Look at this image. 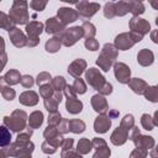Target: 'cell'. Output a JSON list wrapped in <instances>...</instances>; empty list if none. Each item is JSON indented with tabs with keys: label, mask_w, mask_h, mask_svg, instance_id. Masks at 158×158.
<instances>
[{
	"label": "cell",
	"mask_w": 158,
	"mask_h": 158,
	"mask_svg": "<svg viewBox=\"0 0 158 158\" xmlns=\"http://www.w3.org/2000/svg\"><path fill=\"white\" fill-rule=\"evenodd\" d=\"M127 84L131 86V89H132L136 94H143L144 90L147 89V84H146L142 79H138V78H135V79H132V80H128Z\"/></svg>",
	"instance_id": "44dd1931"
},
{
	"label": "cell",
	"mask_w": 158,
	"mask_h": 158,
	"mask_svg": "<svg viewBox=\"0 0 158 158\" xmlns=\"http://www.w3.org/2000/svg\"><path fill=\"white\" fill-rule=\"evenodd\" d=\"M147 156V149L143 148H137L131 153V158H146Z\"/></svg>",
	"instance_id": "bcb514c9"
},
{
	"label": "cell",
	"mask_w": 158,
	"mask_h": 158,
	"mask_svg": "<svg viewBox=\"0 0 158 158\" xmlns=\"http://www.w3.org/2000/svg\"><path fill=\"white\" fill-rule=\"evenodd\" d=\"M85 47H86L88 49H90V51H96V49L99 48V43H98V41L94 40V38H88V40L85 41Z\"/></svg>",
	"instance_id": "ee69618b"
},
{
	"label": "cell",
	"mask_w": 158,
	"mask_h": 158,
	"mask_svg": "<svg viewBox=\"0 0 158 158\" xmlns=\"http://www.w3.org/2000/svg\"><path fill=\"white\" fill-rule=\"evenodd\" d=\"M81 36H83V28L79 26L72 27L68 30H63L60 32V42L64 46L69 47V46H73Z\"/></svg>",
	"instance_id": "277c9868"
},
{
	"label": "cell",
	"mask_w": 158,
	"mask_h": 158,
	"mask_svg": "<svg viewBox=\"0 0 158 158\" xmlns=\"http://www.w3.org/2000/svg\"><path fill=\"white\" fill-rule=\"evenodd\" d=\"M144 96L147 98V100H151L153 102L157 101V98H158V91H157V88L156 86H151V88H147L144 90Z\"/></svg>",
	"instance_id": "d590c367"
},
{
	"label": "cell",
	"mask_w": 158,
	"mask_h": 158,
	"mask_svg": "<svg viewBox=\"0 0 158 158\" xmlns=\"http://www.w3.org/2000/svg\"><path fill=\"white\" fill-rule=\"evenodd\" d=\"M46 5H47V1H31L30 2V6L37 11H42L46 7Z\"/></svg>",
	"instance_id": "f6af8a7d"
},
{
	"label": "cell",
	"mask_w": 158,
	"mask_h": 158,
	"mask_svg": "<svg viewBox=\"0 0 158 158\" xmlns=\"http://www.w3.org/2000/svg\"><path fill=\"white\" fill-rule=\"evenodd\" d=\"M91 142L88 139V138H81L79 142H78V146H77V151L78 153L80 154H85V153H89V151L91 149Z\"/></svg>",
	"instance_id": "4316f807"
},
{
	"label": "cell",
	"mask_w": 158,
	"mask_h": 158,
	"mask_svg": "<svg viewBox=\"0 0 158 158\" xmlns=\"http://www.w3.org/2000/svg\"><path fill=\"white\" fill-rule=\"evenodd\" d=\"M60 44H62L60 38H59V37H53V38H51L49 41H47V43H46V49H47L48 52H51V53H54V52H57V51L59 49Z\"/></svg>",
	"instance_id": "83f0119b"
},
{
	"label": "cell",
	"mask_w": 158,
	"mask_h": 158,
	"mask_svg": "<svg viewBox=\"0 0 158 158\" xmlns=\"http://www.w3.org/2000/svg\"><path fill=\"white\" fill-rule=\"evenodd\" d=\"M6 156H5V153L4 152H0V158H5Z\"/></svg>",
	"instance_id": "6f0895ef"
},
{
	"label": "cell",
	"mask_w": 158,
	"mask_h": 158,
	"mask_svg": "<svg viewBox=\"0 0 158 158\" xmlns=\"http://www.w3.org/2000/svg\"><path fill=\"white\" fill-rule=\"evenodd\" d=\"M20 102L27 106H33L38 102V96L35 91H25L20 95Z\"/></svg>",
	"instance_id": "d6986e66"
},
{
	"label": "cell",
	"mask_w": 158,
	"mask_h": 158,
	"mask_svg": "<svg viewBox=\"0 0 158 158\" xmlns=\"http://www.w3.org/2000/svg\"><path fill=\"white\" fill-rule=\"evenodd\" d=\"M110 115L114 117V116H117V115H118V112H117V111H111V112H110Z\"/></svg>",
	"instance_id": "9f6ffc18"
},
{
	"label": "cell",
	"mask_w": 158,
	"mask_h": 158,
	"mask_svg": "<svg viewBox=\"0 0 158 158\" xmlns=\"http://www.w3.org/2000/svg\"><path fill=\"white\" fill-rule=\"evenodd\" d=\"M99 91H100V94H102V95H107V94H110V93L112 91V86H111L110 83H105V84L102 85V88H101Z\"/></svg>",
	"instance_id": "816d5d0a"
},
{
	"label": "cell",
	"mask_w": 158,
	"mask_h": 158,
	"mask_svg": "<svg viewBox=\"0 0 158 158\" xmlns=\"http://www.w3.org/2000/svg\"><path fill=\"white\" fill-rule=\"evenodd\" d=\"M5 64H6V54L2 51V52H0V72L2 70V68H4Z\"/></svg>",
	"instance_id": "db71d44e"
},
{
	"label": "cell",
	"mask_w": 158,
	"mask_h": 158,
	"mask_svg": "<svg viewBox=\"0 0 158 158\" xmlns=\"http://www.w3.org/2000/svg\"><path fill=\"white\" fill-rule=\"evenodd\" d=\"M20 81H21V84H22L25 88H31V86L33 85V79H32L31 75H23Z\"/></svg>",
	"instance_id": "7dc6e473"
},
{
	"label": "cell",
	"mask_w": 158,
	"mask_h": 158,
	"mask_svg": "<svg viewBox=\"0 0 158 158\" xmlns=\"http://www.w3.org/2000/svg\"><path fill=\"white\" fill-rule=\"evenodd\" d=\"M127 5H128V11L132 12L135 16H137V15H139V14H142L144 11V6H143L142 2L130 1V2H127Z\"/></svg>",
	"instance_id": "f1b7e54d"
},
{
	"label": "cell",
	"mask_w": 158,
	"mask_h": 158,
	"mask_svg": "<svg viewBox=\"0 0 158 158\" xmlns=\"http://www.w3.org/2000/svg\"><path fill=\"white\" fill-rule=\"evenodd\" d=\"M137 60L141 65H149L153 63V53L148 49H142L137 56Z\"/></svg>",
	"instance_id": "ffe728a7"
},
{
	"label": "cell",
	"mask_w": 158,
	"mask_h": 158,
	"mask_svg": "<svg viewBox=\"0 0 158 158\" xmlns=\"http://www.w3.org/2000/svg\"><path fill=\"white\" fill-rule=\"evenodd\" d=\"M56 149H57V148H56V147H53L52 144H49L47 141L42 144V151H43L44 153H51V154H52V153H54V152H56Z\"/></svg>",
	"instance_id": "681fc988"
},
{
	"label": "cell",
	"mask_w": 158,
	"mask_h": 158,
	"mask_svg": "<svg viewBox=\"0 0 158 158\" xmlns=\"http://www.w3.org/2000/svg\"><path fill=\"white\" fill-rule=\"evenodd\" d=\"M1 94H2V96H4L6 100H12V99L15 98V90L11 89V88H7V86H5V88L1 90Z\"/></svg>",
	"instance_id": "7bdbcfd3"
},
{
	"label": "cell",
	"mask_w": 158,
	"mask_h": 158,
	"mask_svg": "<svg viewBox=\"0 0 158 158\" xmlns=\"http://www.w3.org/2000/svg\"><path fill=\"white\" fill-rule=\"evenodd\" d=\"M57 16H58V20H59L62 23L67 25V23H69V22L75 21L79 15H78L77 10H74V9H70V7H60V9L58 10Z\"/></svg>",
	"instance_id": "52a82bcc"
},
{
	"label": "cell",
	"mask_w": 158,
	"mask_h": 158,
	"mask_svg": "<svg viewBox=\"0 0 158 158\" xmlns=\"http://www.w3.org/2000/svg\"><path fill=\"white\" fill-rule=\"evenodd\" d=\"M121 126L123 128H126L127 131L131 130V127H133V116L132 115H126L123 117V120L121 121Z\"/></svg>",
	"instance_id": "ab89813d"
},
{
	"label": "cell",
	"mask_w": 158,
	"mask_h": 158,
	"mask_svg": "<svg viewBox=\"0 0 158 158\" xmlns=\"http://www.w3.org/2000/svg\"><path fill=\"white\" fill-rule=\"evenodd\" d=\"M116 56H117L116 48H115L112 44H105V46H104V49H102V53H101V56L98 58L96 63H98V65H99L102 70L107 72L109 68H110V65H111L112 62L115 60Z\"/></svg>",
	"instance_id": "7a4b0ae2"
},
{
	"label": "cell",
	"mask_w": 158,
	"mask_h": 158,
	"mask_svg": "<svg viewBox=\"0 0 158 158\" xmlns=\"http://www.w3.org/2000/svg\"><path fill=\"white\" fill-rule=\"evenodd\" d=\"M91 105L94 107L95 111L98 112H101V114H105L106 110H107V104H106V100L102 95H94L91 98Z\"/></svg>",
	"instance_id": "e0dca14e"
},
{
	"label": "cell",
	"mask_w": 158,
	"mask_h": 158,
	"mask_svg": "<svg viewBox=\"0 0 158 158\" xmlns=\"http://www.w3.org/2000/svg\"><path fill=\"white\" fill-rule=\"evenodd\" d=\"M4 48H5V42H4L2 37H0V52H2Z\"/></svg>",
	"instance_id": "11a10c76"
},
{
	"label": "cell",
	"mask_w": 158,
	"mask_h": 158,
	"mask_svg": "<svg viewBox=\"0 0 158 158\" xmlns=\"http://www.w3.org/2000/svg\"><path fill=\"white\" fill-rule=\"evenodd\" d=\"M72 146H73V139H72V138H67V139H64V141L62 142L63 151H68V149H70Z\"/></svg>",
	"instance_id": "f5cc1de1"
},
{
	"label": "cell",
	"mask_w": 158,
	"mask_h": 158,
	"mask_svg": "<svg viewBox=\"0 0 158 158\" xmlns=\"http://www.w3.org/2000/svg\"><path fill=\"white\" fill-rule=\"evenodd\" d=\"M126 12H128V5H127V2H123V1L115 2V14L116 15L122 16Z\"/></svg>",
	"instance_id": "e575fe53"
},
{
	"label": "cell",
	"mask_w": 158,
	"mask_h": 158,
	"mask_svg": "<svg viewBox=\"0 0 158 158\" xmlns=\"http://www.w3.org/2000/svg\"><path fill=\"white\" fill-rule=\"evenodd\" d=\"M91 146L98 149L93 158H109V157H110V153H111V152H110V149L107 148V146H106V143H105L104 139H101V138H95V139L91 142Z\"/></svg>",
	"instance_id": "ba28073f"
},
{
	"label": "cell",
	"mask_w": 158,
	"mask_h": 158,
	"mask_svg": "<svg viewBox=\"0 0 158 158\" xmlns=\"http://www.w3.org/2000/svg\"><path fill=\"white\" fill-rule=\"evenodd\" d=\"M133 142L136 143L137 148H143V149H147V148H151L153 144H154V141L152 139V137H147V136H137Z\"/></svg>",
	"instance_id": "7402d4cb"
},
{
	"label": "cell",
	"mask_w": 158,
	"mask_h": 158,
	"mask_svg": "<svg viewBox=\"0 0 158 158\" xmlns=\"http://www.w3.org/2000/svg\"><path fill=\"white\" fill-rule=\"evenodd\" d=\"M72 89H73V91L75 94H84L86 91V85H85V83L80 78H78V79H75Z\"/></svg>",
	"instance_id": "1f68e13d"
},
{
	"label": "cell",
	"mask_w": 158,
	"mask_h": 158,
	"mask_svg": "<svg viewBox=\"0 0 158 158\" xmlns=\"http://www.w3.org/2000/svg\"><path fill=\"white\" fill-rule=\"evenodd\" d=\"M104 15L109 19H112L114 16H116L115 14V2H107L104 7Z\"/></svg>",
	"instance_id": "74e56055"
},
{
	"label": "cell",
	"mask_w": 158,
	"mask_h": 158,
	"mask_svg": "<svg viewBox=\"0 0 158 158\" xmlns=\"http://www.w3.org/2000/svg\"><path fill=\"white\" fill-rule=\"evenodd\" d=\"M12 22H11V20H10V17L6 15V14H4V12H0V27L1 28H5V30H11L12 28Z\"/></svg>",
	"instance_id": "d6a6232c"
},
{
	"label": "cell",
	"mask_w": 158,
	"mask_h": 158,
	"mask_svg": "<svg viewBox=\"0 0 158 158\" xmlns=\"http://www.w3.org/2000/svg\"><path fill=\"white\" fill-rule=\"evenodd\" d=\"M4 80H5L6 84H11V85L12 84H17L21 80V75H20V73L17 70L11 69V70H9L6 73V75L4 77Z\"/></svg>",
	"instance_id": "d4e9b609"
},
{
	"label": "cell",
	"mask_w": 158,
	"mask_h": 158,
	"mask_svg": "<svg viewBox=\"0 0 158 158\" xmlns=\"http://www.w3.org/2000/svg\"><path fill=\"white\" fill-rule=\"evenodd\" d=\"M11 143V133L5 126H0V147H7Z\"/></svg>",
	"instance_id": "cb8c5ba5"
},
{
	"label": "cell",
	"mask_w": 158,
	"mask_h": 158,
	"mask_svg": "<svg viewBox=\"0 0 158 158\" xmlns=\"http://www.w3.org/2000/svg\"><path fill=\"white\" fill-rule=\"evenodd\" d=\"M9 36H10L11 42H12L16 47H23V46H26V43H27V40H26L25 35H23L19 28H16V27H12V28L10 30Z\"/></svg>",
	"instance_id": "8fae6325"
},
{
	"label": "cell",
	"mask_w": 158,
	"mask_h": 158,
	"mask_svg": "<svg viewBox=\"0 0 158 158\" xmlns=\"http://www.w3.org/2000/svg\"><path fill=\"white\" fill-rule=\"evenodd\" d=\"M115 44H116V47L118 49H123L125 51V49H128L130 47H132L133 42H132V40H131L128 33H121L115 38Z\"/></svg>",
	"instance_id": "9a60e30c"
},
{
	"label": "cell",
	"mask_w": 158,
	"mask_h": 158,
	"mask_svg": "<svg viewBox=\"0 0 158 158\" xmlns=\"http://www.w3.org/2000/svg\"><path fill=\"white\" fill-rule=\"evenodd\" d=\"M26 112L25 111H20V110H16L12 112V115L9 117V116H5L4 117V122L6 126H9L12 131H22L25 128V122H26Z\"/></svg>",
	"instance_id": "3957f363"
},
{
	"label": "cell",
	"mask_w": 158,
	"mask_h": 158,
	"mask_svg": "<svg viewBox=\"0 0 158 158\" xmlns=\"http://www.w3.org/2000/svg\"><path fill=\"white\" fill-rule=\"evenodd\" d=\"M85 79H86V81H88L91 86H94L96 90H100V89L102 88V85L106 83V81H105V78H104V77L99 73V70L95 69V68L88 69V72H86V74H85Z\"/></svg>",
	"instance_id": "5b68a950"
},
{
	"label": "cell",
	"mask_w": 158,
	"mask_h": 158,
	"mask_svg": "<svg viewBox=\"0 0 158 158\" xmlns=\"http://www.w3.org/2000/svg\"><path fill=\"white\" fill-rule=\"evenodd\" d=\"M65 81H64V78L63 77H57L52 80V89L54 91H60L63 88H65Z\"/></svg>",
	"instance_id": "836d02e7"
},
{
	"label": "cell",
	"mask_w": 158,
	"mask_h": 158,
	"mask_svg": "<svg viewBox=\"0 0 158 158\" xmlns=\"http://www.w3.org/2000/svg\"><path fill=\"white\" fill-rule=\"evenodd\" d=\"M69 131V120H62V122L58 123V132H68Z\"/></svg>",
	"instance_id": "c3c4849f"
},
{
	"label": "cell",
	"mask_w": 158,
	"mask_h": 158,
	"mask_svg": "<svg viewBox=\"0 0 158 158\" xmlns=\"http://www.w3.org/2000/svg\"><path fill=\"white\" fill-rule=\"evenodd\" d=\"M60 122V115L58 112H49V117H48V125L49 126H56Z\"/></svg>",
	"instance_id": "60d3db41"
},
{
	"label": "cell",
	"mask_w": 158,
	"mask_h": 158,
	"mask_svg": "<svg viewBox=\"0 0 158 158\" xmlns=\"http://www.w3.org/2000/svg\"><path fill=\"white\" fill-rule=\"evenodd\" d=\"M77 7H78V15L79 16H83V17H90L93 16L99 9H100V5L96 4V2H89V1H80L77 4Z\"/></svg>",
	"instance_id": "8992f818"
},
{
	"label": "cell",
	"mask_w": 158,
	"mask_h": 158,
	"mask_svg": "<svg viewBox=\"0 0 158 158\" xmlns=\"http://www.w3.org/2000/svg\"><path fill=\"white\" fill-rule=\"evenodd\" d=\"M85 67H86V63H85L83 59H77V60H74V62L69 65L68 73H69L70 75L75 77V78H79V75L83 73V70L85 69Z\"/></svg>",
	"instance_id": "ac0fdd59"
},
{
	"label": "cell",
	"mask_w": 158,
	"mask_h": 158,
	"mask_svg": "<svg viewBox=\"0 0 158 158\" xmlns=\"http://www.w3.org/2000/svg\"><path fill=\"white\" fill-rule=\"evenodd\" d=\"M130 26H131V30L133 32H137V33H139L142 36L149 31V23L146 20L139 19L137 16L132 17V20L130 21Z\"/></svg>",
	"instance_id": "9c48e42d"
},
{
	"label": "cell",
	"mask_w": 158,
	"mask_h": 158,
	"mask_svg": "<svg viewBox=\"0 0 158 158\" xmlns=\"http://www.w3.org/2000/svg\"><path fill=\"white\" fill-rule=\"evenodd\" d=\"M111 126V121H110V117H107L106 115H101L99 116L95 122H94V130L99 133H104L109 130V127Z\"/></svg>",
	"instance_id": "4fadbf2b"
},
{
	"label": "cell",
	"mask_w": 158,
	"mask_h": 158,
	"mask_svg": "<svg viewBox=\"0 0 158 158\" xmlns=\"http://www.w3.org/2000/svg\"><path fill=\"white\" fill-rule=\"evenodd\" d=\"M42 30H43V23H41L38 21H32V22L27 23V26H26V32L30 38H38Z\"/></svg>",
	"instance_id": "2e32d148"
},
{
	"label": "cell",
	"mask_w": 158,
	"mask_h": 158,
	"mask_svg": "<svg viewBox=\"0 0 158 158\" xmlns=\"http://www.w3.org/2000/svg\"><path fill=\"white\" fill-rule=\"evenodd\" d=\"M10 20L12 23H26L28 20V14H27V2L26 1H14V5L10 10L9 15Z\"/></svg>",
	"instance_id": "6da1fadb"
},
{
	"label": "cell",
	"mask_w": 158,
	"mask_h": 158,
	"mask_svg": "<svg viewBox=\"0 0 158 158\" xmlns=\"http://www.w3.org/2000/svg\"><path fill=\"white\" fill-rule=\"evenodd\" d=\"M49 81H51V75L48 73H41V74H38V77H37V84L38 85H44V83L48 84Z\"/></svg>",
	"instance_id": "b9f144b4"
},
{
	"label": "cell",
	"mask_w": 158,
	"mask_h": 158,
	"mask_svg": "<svg viewBox=\"0 0 158 158\" xmlns=\"http://www.w3.org/2000/svg\"><path fill=\"white\" fill-rule=\"evenodd\" d=\"M30 127L31 128H37L42 125L43 122V114L41 111H35L33 114H31L30 116Z\"/></svg>",
	"instance_id": "484cf974"
},
{
	"label": "cell",
	"mask_w": 158,
	"mask_h": 158,
	"mask_svg": "<svg viewBox=\"0 0 158 158\" xmlns=\"http://www.w3.org/2000/svg\"><path fill=\"white\" fill-rule=\"evenodd\" d=\"M62 158H81V156H78L77 153L72 152V149H68L62 152Z\"/></svg>",
	"instance_id": "f907efd6"
},
{
	"label": "cell",
	"mask_w": 158,
	"mask_h": 158,
	"mask_svg": "<svg viewBox=\"0 0 158 158\" xmlns=\"http://www.w3.org/2000/svg\"><path fill=\"white\" fill-rule=\"evenodd\" d=\"M81 28H83V36H85L86 38H93V36L96 32L94 25L90 23V22H84L83 26H81Z\"/></svg>",
	"instance_id": "4dcf8cb0"
},
{
	"label": "cell",
	"mask_w": 158,
	"mask_h": 158,
	"mask_svg": "<svg viewBox=\"0 0 158 158\" xmlns=\"http://www.w3.org/2000/svg\"><path fill=\"white\" fill-rule=\"evenodd\" d=\"M65 107H67V110H68L70 114H78V112L81 111L83 104H81L79 100H77V98H73V99H68Z\"/></svg>",
	"instance_id": "603a6c76"
},
{
	"label": "cell",
	"mask_w": 158,
	"mask_h": 158,
	"mask_svg": "<svg viewBox=\"0 0 158 158\" xmlns=\"http://www.w3.org/2000/svg\"><path fill=\"white\" fill-rule=\"evenodd\" d=\"M85 130V123L80 120H72L69 121V131L74 133H80Z\"/></svg>",
	"instance_id": "f546056e"
},
{
	"label": "cell",
	"mask_w": 158,
	"mask_h": 158,
	"mask_svg": "<svg viewBox=\"0 0 158 158\" xmlns=\"http://www.w3.org/2000/svg\"><path fill=\"white\" fill-rule=\"evenodd\" d=\"M54 93V90L52 89V86H49V84H44V85H41V89H40V94L43 99H47L49 96H52Z\"/></svg>",
	"instance_id": "8d00e7d4"
},
{
	"label": "cell",
	"mask_w": 158,
	"mask_h": 158,
	"mask_svg": "<svg viewBox=\"0 0 158 158\" xmlns=\"http://www.w3.org/2000/svg\"><path fill=\"white\" fill-rule=\"evenodd\" d=\"M127 136H128V131L126 128H123L122 126H120L118 128L115 130V132L111 135V142L116 146L118 144H123L127 139Z\"/></svg>",
	"instance_id": "5bb4252c"
},
{
	"label": "cell",
	"mask_w": 158,
	"mask_h": 158,
	"mask_svg": "<svg viewBox=\"0 0 158 158\" xmlns=\"http://www.w3.org/2000/svg\"><path fill=\"white\" fill-rule=\"evenodd\" d=\"M114 69H115V77L120 83H122V84L128 83V80H130V68L126 64L116 63Z\"/></svg>",
	"instance_id": "30bf717a"
},
{
	"label": "cell",
	"mask_w": 158,
	"mask_h": 158,
	"mask_svg": "<svg viewBox=\"0 0 158 158\" xmlns=\"http://www.w3.org/2000/svg\"><path fill=\"white\" fill-rule=\"evenodd\" d=\"M64 23H62L58 17H52L48 19L46 22V31L48 33H60L64 30Z\"/></svg>",
	"instance_id": "7c38bea8"
},
{
	"label": "cell",
	"mask_w": 158,
	"mask_h": 158,
	"mask_svg": "<svg viewBox=\"0 0 158 158\" xmlns=\"http://www.w3.org/2000/svg\"><path fill=\"white\" fill-rule=\"evenodd\" d=\"M141 122H142V126L146 128V130H152L153 127H154V121H152V118H151V116H148L147 114H144L143 116H142V120H141Z\"/></svg>",
	"instance_id": "f35d334b"
}]
</instances>
